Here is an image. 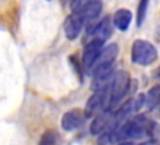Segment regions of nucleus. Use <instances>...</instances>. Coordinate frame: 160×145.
Listing matches in <instances>:
<instances>
[{"label": "nucleus", "instance_id": "obj_1", "mask_svg": "<svg viewBox=\"0 0 160 145\" xmlns=\"http://www.w3.org/2000/svg\"><path fill=\"white\" fill-rule=\"evenodd\" d=\"M130 86V75L128 71L120 70L114 72L110 82H109V94H108V102L106 109L112 110L115 105H118L121 99L125 96Z\"/></svg>", "mask_w": 160, "mask_h": 145}, {"label": "nucleus", "instance_id": "obj_2", "mask_svg": "<svg viewBox=\"0 0 160 145\" xmlns=\"http://www.w3.org/2000/svg\"><path fill=\"white\" fill-rule=\"evenodd\" d=\"M158 58V51L156 48L142 39H136L134 40L131 45V61L134 64L146 66L152 64Z\"/></svg>", "mask_w": 160, "mask_h": 145}, {"label": "nucleus", "instance_id": "obj_3", "mask_svg": "<svg viewBox=\"0 0 160 145\" xmlns=\"http://www.w3.org/2000/svg\"><path fill=\"white\" fill-rule=\"evenodd\" d=\"M118 52H119V46L116 44H109V45L104 46L99 58L96 59V61L91 66L94 75L100 74V72L112 71V65L116 60Z\"/></svg>", "mask_w": 160, "mask_h": 145}, {"label": "nucleus", "instance_id": "obj_4", "mask_svg": "<svg viewBox=\"0 0 160 145\" xmlns=\"http://www.w3.org/2000/svg\"><path fill=\"white\" fill-rule=\"evenodd\" d=\"M108 94H109V85L95 90L92 92V95L89 98L86 105H85V110H84V115L85 118L94 115L96 111H99L100 109L105 108L106 109V102H108Z\"/></svg>", "mask_w": 160, "mask_h": 145}, {"label": "nucleus", "instance_id": "obj_5", "mask_svg": "<svg viewBox=\"0 0 160 145\" xmlns=\"http://www.w3.org/2000/svg\"><path fill=\"white\" fill-rule=\"evenodd\" d=\"M115 121H116V119H115V114L112 112V110L105 109L101 112H99L91 121L90 132L92 135H100L102 131L109 129Z\"/></svg>", "mask_w": 160, "mask_h": 145}, {"label": "nucleus", "instance_id": "obj_6", "mask_svg": "<svg viewBox=\"0 0 160 145\" xmlns=\"http://www.w3.org/2000/svg\"><path fill=\"white\" fill-rule=\"evenodd\" d=\"M102 48H104V41L98 40V39H92L85 45L84 54H82V65L86 69H91V66L99 58Z\"/></svg>", "mask_w": 160, "mask_h": 145}, {"label": "nucleus", "instance_id": "obj_7", "mask_svg": "<svg viewBox=\"0 0 160 145\" xmlns=\"http://www.w3.org/2000/svg\"><path fill=\"white\" fill-rule=\"evenodd\" d=\"M82 25H84V21L79 16V14L76 12H72L70 14L65 21H64V31H65V36L69 39V40H75L80 32H81V29H82Z\"/></svg>", "mask_w": 160, "mask_h": 145}, {"label": "nucleus", "instance_id": "obj_8", "mask_svg": "<svg viewBox=\"0 0 160 145\" xmlns=\"http://www.w3.org/2000/svg\"><path fill=\"white\" fill-rule=\"evenodd\" d=\"M84 112L79 109H71L69 111H66L62 118H61V128L66 131H71V130H76L78 128H80L82 125L84 121Z\"/></svg>", "mask_w": 160, "mask_h": 145}, {"label": "nucleus", "instance_id": "obj_9", "mask_svg": "<svg viewBox=\"0 0 160 145\" xmlns=\"http://www.w3.org/2000/svg\"><path fill=\"white\" fill-rule=\"evenodd\" d=\"M101 10H102V2L100 0H90L80 10H78L76 14H79V16L82 19L84 22H90L100 15Z\"/></svg>", "mask_w": 160, "mask_h": 145}, {"label": "nucleus", "instance_id": "obj_10", "mask_svg": "<svg viewBox=\"0 0 160 145\" xmlns=\"http://www.w3.org/2000/svg\"><path fill=\"white\" fill-rule=\"evenodd\" d=\"M89 31H90L89 34H92L94 39H98L105 42L112 34V21L110 20L109 16H105L100 22L94 25V28L90 29Z\"/></svg>", "mask_w": 160, "mask_h": 145}, {"label": "nucleus", "instance_id": "obj_11", "mask_svg": "<svg viewBox=\"0 0 160 145\" xmlns=\"http://www.w3.org/2000/svg\"><path fill=\"white\" fill-rule=\"evenodd\" d=\"M132 20V14L129 9H119L115 11L112 18V25L120 31H126Z\"/></svg>", "mask_w": 160, "mask_h": 145}, {"label": "nucleus", "instance_id": "obj_12", "mask_svg": "<svg viewBox=\"0 0 160 145\" xmlns=\"http://www.w3.org/2000/svg\"><path fill=\"white\" fill-rule=\"evenodd\" d=\"M160 104V85L152 86L145 95V104L149 110L155 109Z\"/></svg>", "mask_w": 160, "mask_h": 145}, {"label": "nucleus", "instance_id": "obj_13", "mask_svg": "<svg viewBox=\"0 0 160 145\" xmlns=\"http://www.w3.org/2000/svg\"><path fill=\"white\" fill-rule=\"evenodd\" d=\"M149 1H150V0H140V1H139L138 11H136V22H138L139 26H141L142 22L145 21L146 12H148V8H149Z\"/></svg>", "mask_w": 160, "mask_h": 145}, {"label": "nucleus", "instance_id": "obj_14", "mask_svg": "<svg viewBox=\"0 0 160 145\" xmlns=\"http://www.w3.org/2000/svg\"><path fill=\"white\" fill-rule=\"evenodd\" d=\"M56 144H58V134L54 130H46L39 140V145H56Z\"/></svg>", "mask_w": 160, "mask_h": 145}, {"label": "nucleus", "instance_id": "obj_15", "mask_svg": "<svg viewBox=\"0 0 160 145\" xmlns=\"http://www.w3.org/2000/svg\"><path fill=\"white\" fill-rule=\"evenodd\" d=\"M90 0H72L71 1V10L72 12H76L78 10H80L85 4H88Z\"/></svg>", "mask_w": 160, "mask_h": 145}, {"label": "nucleus", "instance_id": "obj_16", "mask_svg": "<svg viewBox=\"0 0 160 145\" xmlns=\"http://www.w3.org/2000/svg\"><path fill=\"white\" fill-rule=\"evenodd\" d=\"M154 76H155V79H158L159 81H160V66L155 70V74H154Z\"/></svg>", "mask_w": 160, "mask_h": 145}, {"label": "nucleus", "instance_id": "obj_17", "mask_svg": "<svg viewBox=\"0 0 160 145\" xmlns=\"http://www.w3.org/2000/svg\"><path fill=\"white\" fill-rule=\"evenodd\" d=\"M119 145H135L134 142H131V141H128V140H125V141H121Z\"/></svg>", "mask_w": 160, "mask_h": 145}, {"label": "nucleus", "instance_id": "obj_18", "mask_svg": "<svg viewBox=\"0 0 160 145\" xmlns=\"http://www.w3.org/2000/svg\"><path fill=\"white\" fill-rule=\"evenodd\" d=\"M66 1H70V2H71V1H72V0H66Z\"/></svg>", "mask_w": 160, "mask_h": 145}]
</instances>
